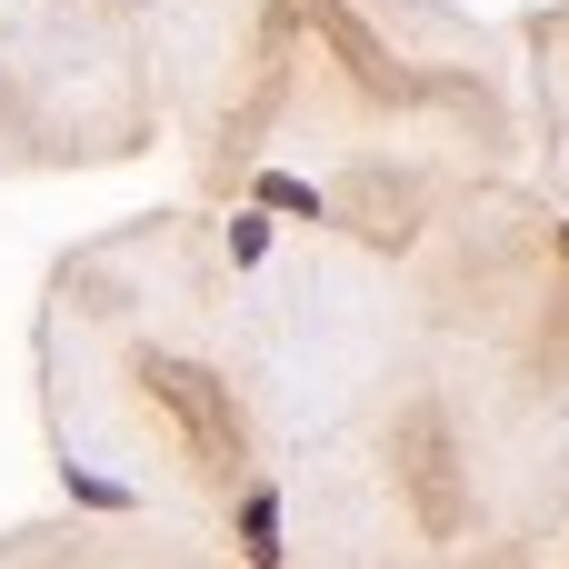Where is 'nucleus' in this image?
<instances>
[{
    "label": "nucleus",
    "instance_id": "obj_1",
    "mask_svg": "<svg viewBox=\"0 0 569 569\" xmlns=\"http://www.w3.org/2000/svg\"><path fill=\"white\" fill-rule=\"evenodd\" d=\"M240 550H250V560H280V500H270V490L240 500Z\"/></svg>",
    "mask_w": 569,
    "mask_h": 569
},
{
    "label": "nucleus",
    "instance_id": "obj_2",
    "mask_svg": "<svg viewBox=\"0 0 569 569\" xmlns=\"http://www.w3.org/2000/svg\"><path fill=\"white\" fill-rule=\"evenodd\" d=\"M260 200H270V210H300V220H330V200H320L300 170H260Z\"/></svg>",
    "mask_w": 569,
    "mask_h": 569
},
{
    "label": "nucleus",
    "instance_id": "obj_3",
    "mask_svg": "<svg viewBox=\"0 0 569 569\" xmlns=\"http://www.w3.org/2000/svg\"><path fill=\"white\" fill-rule=\"evenodd\" d=\"M260 250H270V220H230V260H240V270H250V260H260Z\"/></svg>",
    "mask_w": 569,
    "mask_h": 569
},
{
    "label": "nucleus",
    "instance_id": "obj_4",
    "mask_svg": "<svg viewBox=\"0 0 569 569\" xmlns=\"http://www.w3.org/2000/svg\"><path fill=\"white\" fill-rule=\"evenodd\" d=\"M70 490H80V500H90V510H120V500H130V490H120V480H90V470H70Z\"/></svg>",
    "mask_w": 569,
    "mask_h": 569
}]
</instances>
